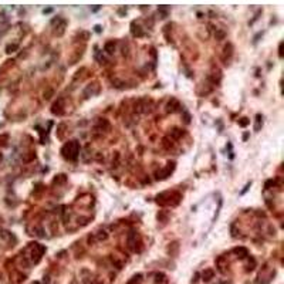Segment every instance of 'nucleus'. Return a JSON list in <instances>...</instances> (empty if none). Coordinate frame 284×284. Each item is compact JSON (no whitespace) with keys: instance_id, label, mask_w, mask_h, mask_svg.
I'll return each instance as SVG.
<instances>
[{"instance_id":"3","label":"nucleus","mask_w":284,"mask_h":284,"mask_svg":"<svg viewBox=\"0 0 284 284\" xmlns=\"http://www.w3.org/2000/svg\"><path fill=\"white\" fill-rule=\"evenodd\" d=\"M173 168H175V163L172 162V163H168V166L163 169V170H161V173H158L159 176L158 178H161V179H165V178H168L170 173H172V170H173Z\"/></svg>"},{"instance_id":"12","label":"nucleus","mask_w":284,"mask_h":284,"mask_svg":"<svg viewBox=\"0 0 284 284\" xmlns=\"http://www.w3.org/2000/svg\"><path fill=\"white\" fill-rule=\"evenodd\" d=\"M239 124H240L242 126H246V125L249 124V121H247V118H243V121H240V122H239Z\"/></svg>"},{"instance_id":"8","label":"nucleus","mask_w":284,"mask_h":284,"mask_svg":"<svg viewBox=\"0 0 284 284\" xmlns=\"http://www.w3.org/2000/svg\"><path fill=\"white\" fill-rule=\"evenodd\" d=\"M173 107H179V104H178V101H176V100L169 101V104H168V111L173 112V111H175V110H173Z\"/></svg>"},{"instance_id":"5","label":"nucleus","mask_w":284,"mask_h":284,"mask_svg":"<svg viewBox=\"0 0 284 284\" xmlns=\"http://www.w3.org/2000/svg\"><path fill=\"white\" fill-rule=\"evenodd\" d=\"M114 50H115V43H114V41H108V43L105 44V51H107L108 54H112Z\"/></svg>"},{"instance_id":"1","label":"nucleus","mask_w":284,"mask_h":284,"mask_svg":"<svg viewBox=\"0 0 284 284\" xmlns=\"http://www.w3.org/2000/svg\"><path fill=\"white\" fill-rule=\"evenodd\" d=\"M63 152V156L65 159H70V161H76L77 156H78V152H80V145L77 141H71L68 144H65L61 149Z\"/></svg>"},{"instance_id":"2","label":"nucleus","mask_w":284,"mask_h":284,"mask_svg":"<svg viewBox=\"0 0 284 284\" xmlns=\"http://www.w3.org/2000/svg\"><path fill=\"white\" fill-rule=\"evenodd\" d=\"M51 112H53V114H57V115H61V114L64 112V98H58V100L53 104Z\"/></svg>"},{"instance_id":"9","label":"nucleus","mask_w":284,"mask_h":284,"mask_svg":"<svg viewBox=\"0 0 284 284\" xmlns=\"http://www.w3.org/2000/svg\"><path fill=\"white\" fill-rule=\"evenodd\" d=\"M235 253L240 254V257H244V256H247V250H246L244 247H237V249H235Z\"/></svg>"},{"instance_id":"11","label":"nucleus","mask_w":284,"mask_h":284,"mask_svg":"<svg viewBox=\"0 0 284 284\" xmlns=\"http://www.w3.org/2000/svg\"><path fill=\"white\" fill-rule=\"evenodd\" d=\"M138 283H139V276L138 277H134L131 281H128V284H138Z\"/></svg>"},{"instance_id":"7","label":"nucleus","mask_w":284,"mask_h":284,"mask_svg":"<svg viewBox=\"0 0 284 284\" xmlns=\"http://www.w3.org/2000/svg\"><path fill=\"white\" fill-rule=\"evenodd\" d=\"M182 135H183L182 129H178V128H175V129L170 132V136H172V138H180Z\"/></svg>"},{"instance_id":"10","label":"nucleus","mask_w":284,"mask_h":284,"mask_svg":"<svg viewBox=\"0 0 284 284\" xmlns=\"http://www.w3.org/2000/svg\"><path fill=\"white\" fill-rule=\"evenodd\" d=\"M162 146L165 148V149H170V148L173 146V144H172V141L169 142V139H168V138H165V139L162 141Z\"/></svg>"},{"instance_id":"6","label":"nucleus","mask_w":284,"mask_h":284,"mask_svg":"<svg viewBox=\"0 0 284 284\" xmlns=\"http://www.w3.org/2000/svg\"><path fill=\"white\" fill-rule=\"evenodd\" d=\"M213 274H215V271H213V270H210V269H209V270H204V271H203V280L209 281V280L213 277Z\"/></svg>"},{"instance_id":"4","label":"nucleus","mask_w":284,"mask_h":284,"mask_svg":"<svg viewBox=\"0 0 284 284\" xmlns=\"http://www.w3.org/2000/svg\"><path fill=\"white\" fill-rule=\"evenodd\" d=\"M232 54H233V47H232V44H227V45L225 47V53H223V60L226 61V58H230V57H232Z\"/></svg>"},{"instance_id":"13","label":"nucleus","mask_w":284,"mask_h":284,"mask_svg":"<svg viewBox=\"0 0 284 284\" xmlns=\"http://www.w3.org/2000/svg\"><path fill=\"white\" fill-rule=\"evenodd\" d=\"M36 284H39V283H36Z\"/></svg>"}]
</instances>
